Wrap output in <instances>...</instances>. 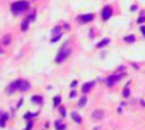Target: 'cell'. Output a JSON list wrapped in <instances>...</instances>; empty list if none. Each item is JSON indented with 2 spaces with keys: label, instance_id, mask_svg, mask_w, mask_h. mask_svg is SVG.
<instances>
[{
  "label": "cell",
  "instance_id": "obj_11",
  "mask_svg": "<svg viewBox=\"0 0 145 130\" xmlns=\"http://www.w3.org/2000/svg\"><path fill=\"white\" fill-rule=\"evenodd\" d=\"M70 116H71V119H72V120H74L75 122H78V124H80V122L83 121L82 116L79 115L78 112H75V111H74V112H71V115H70Z\"/></svg>",
  "mask_w": 145,
  "mask_h": 130
},
{
  "label": "cell",
  "instance_id": "obj_27",
  "mask_svg": "<svg viewBox=\"0 0 145 130\" xmlns=\"http://www.w3.org/2000/svg\"><path fill=\"white\" fill-rule=\"evenodd\" d=\"M70 86H71L72 88H75V87L78 86V82H76V80H74V82H72V83H71V84H70Z\"/></svg>",
  "mask_w": 145,
  "mask_h": 130
},
{
  "label": "cell",
  "instance_id": "obj_14",
  "mask_svg": "<svg viewBox=\"0 0 145 130\" xmlns=\"http://www.w3.org/2000/svg\"><path fill=\"white\" fill-rule=\"evenodd\" d=\"M28 27H29V20H28V19H24V20L22 22V26H20V29H22L23 32H26V31L28 29Z\"/></svg>",
  "mask_w": 145,
  "mask_h": 130
},
{
  "label": "cell",
  "instance_id": "obj_13",
  "mask_svg": "<svg viewBox=\"0 0 145 130\" xmlns=\"http://www.w3.org/2000/svg\"><path fill=\"white\" fill-rule=\"evenodd\" d=\"M122 96H124L125 98H127V97L130 96V82L125 86V89H124V92H122Z\"/></svg>",
  "mask_w": 145,
  "mask_h": 130
},
{
  "label": "cell",
  "instance_id": "obj_20",
  "mask_svg": "<svg viewBox=\"0 0 145 130\" xmlns=\"http://www.w3.org/2000/svg\"><path fill=\"white\" fill-rule=\"evenodd\" d=\"M125 41H126V42H129V43L135 42V36H132V35H130V36H126V37H125Z\"/></svg>",
  "mask_w": 145,
  "mask_h": 130
},
{
  "label": "cell",
  "instance_id": "obj_29",
  "mask_svg": "<svg viewBox=\"0 0 145 130\" xmlns=\"http://www.w3.org/2000/svg\"><path fill=\"white\" fill-rule=\"evenodd\" d=\"M140 103H141V106H144L145 107V102L144 101H140Z\"/></svg>",
  "mask_w": 145,
  "mask_h": 130
},
{
  "label": "cell",
  "instance_id": "obj_1",
  "mask_svg": "<svg viewBox=\"0 0 145 130\" xmlns=\"http://www.w3.org/2000/svg\"><path fill=\"white\" fill-rule=\"evenodd\" d=\"M28 6H29L28 1H17V3H13L12 4L10 9H12V12L15 15H18V14H22L26 9H28Z\"/></svg>",
  "mask_w": 145,
  "mask_h": 130
},
{
  "label": "cell",
  "instance_id": "obj_23",
  "mask_svg": "<svg viewBox=\"0 0 145 130\" xmlns=\"http://www.w3.org/2000/svg\"><path fill=\"white\" fill-rule=\"evenodd\" d=\"M60 112H61V116H62V117L66 116V110H65V107H60Z\"/></svg>",
  "mask_w": 145,
  "mask_h": 130
},
{
  "label": "cell",
  "instance_id": "obj_3",
  "mask_svg": "<svg viewBox=\"0 0 145 130\" xmlns=\"http://www.w3.org/2000/svg\"><path fill=\"white\" fill-rule=\"evenodd\" d=\"M69 55H70V50H69V49L62 47V49L57 52V56H56V59H55V61H56L57 64H61L62 61H65V60H66V58H68Z\"/></svg>",
  "mask_w": 145,
  "mask_h": 130
},
{
  "label": "cell",
  "instance_id": "obj_28",
  "mask_svg": "<svg viewBox=\"0 0 145 130\" xmlns=\"http://www.w3.org/2000/svg\"><path fill=\"white\" fill-rule=\"evenodd\" d=\"M140 31L143 32V35L145 36V26H141V27H140Z\"/></svg>",
  "mask_w": 145,
  "mask_h": 130
},
{
  "label": "cell",
  "instance_id": "obj_26",
  "mask_svg": "<svg viewBox=\"0 0 145 130\" xmlns=\"http://www.w3.org/2000/svg\"><path fill=\"white\" fill-rule=\"evenodd\" d=\"M76 96V92L75 91H71V93H70V98H74Z\"/></svg>",
  "mask_w": 145,
  "mask_h": 130
},
{
  "label": "cell",
  "instance_id": "obj_25",
  "mask_svg": "<svg viewBox=\"0 0 145 130\" xmlns=\"http://www.w3.org/2000/svg\"><path fill=\"white\" fill-rule=\"evenodd\" d=\"M32 126H33V122H32V121H29L28 126H27V130H31V129H32Z\"/></svg>",
  "mask_w": 145,
  "mask_h": 130
},
{
  "label": "cell",
  "instance_id": "obj_7",
  "mask_svg": "<svg viewBox=\"0 0 145 130\" xmlns=\"http://www.w3.org/2000/svg\"><path fill=\"white\" fill-rule=\"evenodd\" d=\"M92 117L94 120H102L104 117V111L103 110H94L93 114H92Z\"/></svg>",
  "mask_w": 145,
  "mask_h": 130
},
{
  "label": "cell",
  "instance_id": "obj_8",
  "mask_svg": "<svg viewBox=\"0 0 145 130\" xmlns=\"http://www.w3.org/2000/svg\"><path fill=\"white\" fill-rule=\"evenodd\" d=\"M29 83L27 80H23V79H20V83H19V87H18V91H20V92H26V91H28L29 89Z\"/></svg>",
  "mask_w": 145,
  "mask_h": 130
},
{
  "label": "cell",
  "instance_id": "obj_22",
  "mask_svg": "<svg viewBox=\"0 0 145 130\" xmlns=\"http://www.w3.org/2000/svg\"><path fill=\"white\" fill-rule=\"evenodd\" d=\"M61 37H62V33H60V35H57V36H55V37H52V38H51V42H52V43L57 42V41H59V40H60V38H61Z\"/></svg>",
  "mask_w": 145,
  "mask_h": 130
},
{
  "label": "cell",
  "instance_id": "obj_9",
  "mask_svg": "<svg viewBox=\"0 0 145 130\" xmlns=\"http://www.w3.org/2000/svg\"><path fill=\"white\" fill-rule=\"evenodd\" d=\"M93 86H94V82H87V83H84L83 87H82V92L85 94V93H88L93 88Z\"/></svg>",
  "mask_w": 145,
  "mask_h": 130
},
{
  "label": "cell",
  "instance_id": "obj_24",
  "mask_svg": "<svg viewBox=\"0 0 145 130\" xmlns=\"http://www.w3.org/2000/svg\"><path fill=\"white\" fill-rule=\"evenodd\" d=\"M143 22H145V15H143V17H140V18L137 19V23H143Z\"/></svg>",
  "mask_w": 145,
  "mask_h": 130
},
{
  "label": "cell",
  "instance_id": "obj_16",
  "mask_svg": "<svg viewBox=\"0 0 145 130\" xmlns=\"http://www.w3.org/2000/svg\"><path fill=\"white\" fill-rule=\"evenodd\" d=\"M32 101L38 103V105H42V103H44V98H42L41 96H33V97H32Z\"/></svg>",
  "mask_w": 145,
  "mask_h": 130
},
{
  "label": "cell",
  "instance_id": "obj_6",
  "mask_svg": "<svg viewBox=\"0 0 145 130\" xmlns=\"http://www.w3.org/2000/svg\"><path fill=\"white\" fill-rule=\"evenodd\" d=\"M19 83H20V79H17V80H14V82L9 86V88H6V93H8V94H12L15 89H18Z\"/></svg>",
  "mask_w": 145,
  "mask_h": 130
},
{
  "label": "cell",
  "instance_id": "obj_10",
  "mask_svg": "<svg viewBox=\"0 0 145 130\" xmlns=\"http://www.w3.org/2000/svg\"><path fill=\"white\" fill-rule=\"evenodd\" d=\"M55 129L56 130H65L66 129V125H65L61 120H56V121H55Z\"/></svg>",
  "mask_w": 145,
  "mask_h": 130
},
{
  "label": "cell",
  "instance_id": "obj_17",
  "mask_svg": "<svg viewBox=\"0 0 145 130\" xmlns=\"http://www.w3.org/2000/svg\"><path fill=\"white\" fill-rule=\"evenodd\" d=\"M60 31H61V27H60V26H56V27H54V28H52L51 35H54V37H55V36L60 35Z\"/></svg>",
  "mask_w": 145,
  "mask_h": 130
},
{
  "label": "cell",
  "instance_id": "obj_18",
  "mask_svg": "<svg viewBox=\"0 0 145 130\" xmlns=\"http://www.w3.org/2000/svg\"><path fill=\"white\" fill-rule=\"evenodd\" d=\"M10 40H12V37L10 36H8V35H5L4 37H3V45H5V46H8L9 43H10Z\"/></svg>",
  "mask_w": 145,
  "mask_h": 130
},
{
  "label": "cell",
  "instance_id": "obj_31",
  "mask_svg": "<svg viewBox=\"0 0 145 130\" xmlns=\"http://www.w3.org/2000/svg\"><path fill=\"white\" fill-rule=\"evenodd\" d=\"M94 130H99V128H98V126H97V128H96V129H94Z\"/></svg>",
  "mask_w": 145,
  "mask_h": 130
},
{
  "label": "cell",
  "instance_id": "obj_15",
  "mask_svg": "<svg viewBox=\"0 0 145 130\" xmlns=\"http://www.w3.org/2000/svg\"><path fill=\"white\" fill-rule=\"evenodd\" d=\"M85 103H87V96H83L80 100H79V102H78V107H84L85 106Z\"/></svg>",
  "mask_w": 145,
  "mask_h": 130
},
{
  "label": "cell",
  "instance_id": "obj_4",
  "mask_svg": "<svg viewBox=\"0 0 145 130\" xmlns=\"http://www.w3.org/2000/svg\"><path fill=\"white\" fill-rule=\"evenodd\" d=\"M111 15H112V8L110 5H106L103 8V10H102V18H103V20H108L111 18Z\"/></svg>",
  "mask_w": 145,
  "mask_h": 130
},
{
  "label": "cell",
  "instance_id": "obj_5",
  "mask_svg": "<svg viewBox=\"0 0 145 130\" xmlns=\"http://www.w3.org/2000/svg\"><path fill=\"white\" fill-rule=\"evenodd\" d=\"M93 19H94V15L93 14H83V15H80V17H78V22H79L80 24L89 23V22L93 20Z\"/></svg>",
  "mask_w": 145,
  "mask_h": 130
},
{
  "label": "cell",
  "instance_id": "obj_12",
  "mask_svg": "<svg viewBox=\"0 0 145 130\" xmlns=\"http://www.w3.org/2000/svg\"><path fill=\"white\" fill-rule=\"evenodd\" d=\"M110 42H111V40H110V38H103L102 41H99V43H97V47H98V49H102V47L107 46Z\"/></svg>",
  "mask_w": 145,
  "mask_h": 130
},
{
  "label": "cell",
  "instance_id": "obj_19",
  "mask_svg": "<svg viewBox=\"0 0 145 130\" xmlns=\"http://www.w3.org/2000/svg\"><path fill=\"white\" fill-rule=\"evenodd\" d=\"M60 103H61V97H60V96H56V97L54 98V106H55V107H59Z\"/></svg>",
  "mask_w": 145,
  "mask_h": 130
},
{
  "label": "cell",
  "instance_id": "obj_2",
  "mask_svg": "<svg viewBox=\"0 0 145 130\" xmlns=\"http://www.w3.org/2000/svg\"><path fill=\"white\" fill-rule=\"evenodd\" d=\"M122 78H124V74H121V73H120V74H111V75L106 79V84L108 87H113L117 82L121 80Z\"/></svg>",
  "mask_w": 145,
  "mask_h": 130
},
{
  "label": "cell",
  "instance_id": "obj_30",
  "mask_svg": "<svg viewBox=\"0 0 145 130\" xmlns=\"http://www.w3.org/2000/svg\"><path fill=\"white\" fill-rule=\"evenodd\" d=\"M0 54H3V50H1V47H0Z\"/></svg>",
  "mask_w": 145,
  "mask_h": 130
},
{
  "label": "cell",
  "instance_id": "obj_21",
  "mask_svg": "<svg viewBox=\"0 0 145 130\" xmlns=\"http://www.w3.org/2000/svg\"><path fill=\"white\" fill-rule=\"evenodd\" d=\"M38 115V112H36V114H31V112H27L26 115H24V119L26 120H29V119H32V117H34V116Z\"/></svg>",
  "mask_w": 145,
  "mask_h": 130
}]
</instances>
